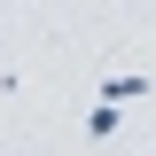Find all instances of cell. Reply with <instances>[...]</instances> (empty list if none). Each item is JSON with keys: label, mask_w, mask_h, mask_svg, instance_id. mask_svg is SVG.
Segmentation results:
<instances>
[{"label": "cell", "mask_w": 156, "mask_h": 156, "mask_svg": "<svg viewBox=\"0 0 156 156\" xmlns=\"http://www.w3.org/2000/svg\"><path fill=\"white\" fill-rule=\"evenodd\" d=\"M101 94H109V101H133V94H148V78H133V70H125V78H109Z\"/></svg>", "instance_id": "2"}, {"label": "cell", "mask_w": 156, "mask_h": 156, "mask_svg": "<svg viewBox=\"0 0 156 156\" xmlns=\"http://www.w3.org/2000/svg\"><path fill=\"white\" fill-rule=\"evenodd\" d=\"M86 133H94V140H109V133H117V101H109V94H101V109L86 117Z\"/></svg>", "instance_id": "1"}]
</instances>
